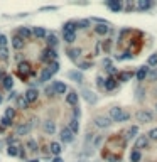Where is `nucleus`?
Listing matches in <instances>:
<instances>
[{"mask_svg": "<svg viewBox=\"0 0 157 162\" xmlns=\"http://www.w3.org/2000/svg\"><path fill=\"white\" fill-rule=\"evenodd\" d=\"M106 7H108V9H112L113 12H120V10L123 9V5H122V2H120V0H108V2H106Z\"/></svg>", "mask_w": 157, "mask_h": 162, "instance_id": "dca6fc26", "label": "nucleus"}, {"mask_svg": "<svg viewBox=\"0 0 157 162\" xmlns=\"http://www.w3.org/2000/svg\"><path fill=\"white\" fill-rule=\"evenodd\" d=\"M12 46H14V49L20 51V49H22L24 46H26V41H24V39L20 37L19 34H17V35H14V37H12Z\"/></svg>", "mask_w": 157, "mask_h": 162, "instance_id": "ddd939ff", "label": "nucleus"}, {"mask_svg": "<svg viewBox=\"0 0 157 162\" xmlns=\"http://www.w3.org/2000/svg\"><path fill=\"white\" fill-rule=\"evenodd\" d=\"M140 159H142L140 150H132V152H130V160L132 162H140Z\"/></svg>", "mask_w": 157, "mask_h": 162, "instance_id": "f704fd0d", "label": "nucleus"}, {"mask_svg": "<svg viewBox=\"0 0 157 162\" xmlns=\"http://www.w3.org/2000/svg\"><path fill=\"white\" fill-rule=\"evenodd\" d=\"M147 66H152V68H155V66H157V52H155V54H151V56H149V59H147Z\"/></svg>", "mask_w": 157, "mask_h": 162, "instance_id": "c9c22d12", "label": "nucleus"}, {"mask_svg": "<svg viewBox=\"0 0 157 162\" xmlns=\"http://www.w3.org/2000/svg\"><path fill=\"white\" fill-rule=\"evenodd\" d=\"M76 26H78V29H88V27H90V20H88V19H85V20H78Z\"/></svg>", "mask_w": 157, "mask_h": 162, "instance_id": "58836bf2", "label": "nucleus"}, {"mask_svg": "<svg viewBox=\"0 0 157 162\" xmlns=\"http://www.w3.org/2000/svg\"><path fill=\"white\" fill-rule=\"evenodd\" d=\"M19 73H20V76L22 78H26L27 74L31 73V64L26 63V61H22V63L19 64Z\"/></svg>", "mask_w": 157, "mask_h": 162, "instance_id": "412c9836", "label": "nucleus"}, {"mask_svg": "<svg viewBox=\"0 0 157 162\" xmlns=\"http://www.w3.org/2000/svg\"><path fill=\"white\" fill-rule=\"evenodd\" d=\"M137 137H138V125H132V127L127 130V140L137 139Z\"/></svg>", "mask_w": 157, "mask_h": 162, "instance_id": "a878e982", "label": "nucleus"}, {"mask_svg": "<svg viewBox=\"0 0 157 162\" xmlns=\"http://www.w3.org/2000/svg\"><path fill=\"white\" fill-rule=\"evenodd\" d=\"M117 85H118V81H117V78H108V80L105 81V89H108V91H113V89L117 88Z\"/></svg>", "mask_w": 157, "mask_h": 162, "instance_id": "bb28decb", "label": "nucleus"}, {"mask_svg": "<svg viewBox=\"0 0 157 162\" xmlns=\"http://www.w3.org/2000/svg\"><path fill=\"white\" fill-rule=\"evenodd\" d=\"M56 57H58V52H56V49H52V48H46L44 51H42V56H41V59L44 61V63H54L56 61Z\"/></svg>", "mask_w": 157, "mask_h": 162, "instance_id": "7ed1b4c3", "label": "nucleus"}, {"mask_svg": "<svg viewBox=\"0 0 157 162\" xmlns=\"http://www.w3.org/2000/svg\"><path fill=\"white\" fill-rule=\"evenodd\" d=\"M42 130H44V134H48V135H54V132H56V122H52L51 118L44 120V122H42Z\"/></svg>", "mask_w": 157, "mask_h": 162, "instance_id": "423d86ee", "label": "nucleus"}, {"mask_svg": "<svg viewBox=\"0 0 157 162\" xmlns=\"http://www.w3.org/2000/svg\"><path fill=\"white\" fill-rule=\"evenodd\" d=\"M123 9H125L127 12L137 10V2H134V0H127V2H125V5H123Z\"/></svg>", "mask_w": 157, "mask_h": 162, "instance_id": "473e14b6", "label": "nucleus"}, {"mask_svg": "<svg viewBox=\"0 0 157 162\" xmlns=\"http://www.w3.org/2000/svg\"><path fill=\"white\" fill-rule=\"evenodd\" d=\"M105 81H106V80H103L101 76L96 78V85H98V88H105Z\"/></svg>", "mask_w": 157, "mask_h": 162, "instance_id": "a18cd8bd", "label": "nucleus"}, {"mask_svg": "<svg viewBox=\"0 0 157 162\" xmlns=\"http://www.w3.org/2000/svg\"><path fill=\"white\" fill-rule=\"evenodd\" d=\"M52 162H64L61 157H54V159H52Z\"/></svg>", "mask_w": 157, "mask_h": 162, "instance_id": "603ef678", "label": "nucleus"}, {"mask_svg": "<svg viewBox=\"0 0 157 162\" xmlns=\"http://www.w3.org/2000/svg\"><path fill=\"white\" fill-rule=\"evenodd\" d=\"M149 80L151 81H157V68H152V71H149Z\"/></svg>", "mask_w": 157, "mask_h": 162, "instance_id": "79ce46f5", "label": "nucleus"}, {"mask_svg": "<svg viewBox=\"0 0 157 162\" xmlns=\"http://www.w3.org/2000/svg\"><path fill=\"white\" fill-rule=\"evenodd\" d=\"M27 147H29V150H32V152H35V150H37V142L31 139L29 142H27Z\"/></svg>", "mask_w": 157, "mask_h": 162, "instance_id": "37998d69", "label": "nucleus"}, {"mask_svg": "<svg viewBox=\"0 0 157 162\" xmlns=\"http://www.w3.org/2000/svg\"><path fill=\"white\" fill-rule=\"evenodd\" d=\"M78 117H80V108H74V118H78Z\"/></svg>", "mask_w": 157, "mask_h": 162, "instance_id": "3c124183", "label": "nucleus"}, {"mask_svg": "<svg viewBox=\"0 0 157 162\" xmlns=\"http://www.w3.org/2000/svg\"><path fill=\"white\" fill-rule=\"evenodd\" d=\"M59 139H61V142H64V143H71L74 140V134L68 127H64L61 130V134H59Z\"/></svg>", "mask_w": 157, "mask_h": 162, "instance_id": "6e6552de", "label": "nucleus"}, {"mask_svg": "<svg viewBox=\"0 0 157 162\" xmlns=\"http://www.w3.org/2000/svg\"><path fill=\"white\" fill-rule=\"evenodd\" d=\"M32 34H34V37H37V39L48 37V32H46L44 27H32Z\"/></svg>", "mask_w": 157, "mask_h": 162, "instance_id": "b1692460", "label": "nucleus"}, {"mask_svg": "<svg viewBox=\"0 0 157 162\" xmlns=\"http://www.w3.org/2000/svg\"><path fill=\"white\" fill-rule=\"evenodd\" d=\"M81 56V49L80 48H69L68 49V57L71 61H78V57Z\"/></svg>", "mask_w": 157, "mask_h": 162, "instance_id": "aec40b11", "label": "nucleus"}, {"mask_svg": "<svg viewBox=\"0 0 157 162\" xmlns=\"http://www.w3.org/2000/svg\"><path fill=\"white\" fill-rule=\"evenodd\" d=\"M58 46V37L54 34H48V48H52L54 49Z\"/></svg>", "mask_w": 157, "mask_h": 162, "instance_id": "7c9ffc66", "label": "nucleus"}, {"mask_svg": "<svg viewBox=\"0 0 157 162\" xmlns=\"http://www.w3.org/2000/svg\"><path fill=\"white\" fill-rule=\"evenodd\" d=\"M83 98L86 100L90 105H95V103L98 102V95H95L91 89H83Z\"/></svg>", "mask_w": 157, "mask_h": 162, "instance_id": "9b49d317", "label": "nucleus"}, {"mask_svg": "<svg viewBox=\"0 0 157 162\" xmlns=\"http://www.w3.org/2000/svg\"><path fill=\"white\" fill-rule=\"evenodd\" d=\"M149 145V137L147 135H138L135 139V150H142V149H147Z\"/></svg>", "mask_w": 157, "mask_h": 162, "instance_id": "1a4fd4ad", "label": "nucleus"}, {"mask_svg": "<svg viewBox=\"0 0 157 162\" xmlns=\"http://www.w3.org/2000/svg\"><path fill=\"white\" fill-rule=\"evenodd\" d=\"M19 35L26 41V39H31L34 34H32V29L31 27H19Z\"/></svg>", "mask_w": 157, "mask_h": 162, "instance_id": "393cba45", "label": "nucleus"}, {"mask_svg": "<svg viewBox=\"0 0 157 162\" xmlns=\"http://www.w3.org/2000/svg\"><path fill=\"white\" fill-rule=\"evenodd\" d=\"M15 103H17V108H20V110H26V108H29V102L26 100V96L24 95H19L15 98Z\"/></svg>", "mask_w": 157, "mask_h": 162, "instance_id": "5701e85b", "label": "nucleus"}, {"mask_svg": "<svg viewBox=\"0 0 157 162\" xmlns=\"http://www.w3.org/2000/svg\"><path fill=\"white\" fill-rule=\"evenodd\" d=\"M49 150H51V154L54 157H59V154L63 152V147L59 142H51V145H49Z\"/></svg>", "mask_w": 157, "mask_h": 162, "instance_id": "6ab92c4d", "label": "nucleus"}, {"mask_svg": "<svg viewBox=\"0 0 157 162\" xmlns=\"http://www.w3.org/2000/svg\"><path fill=\"white\" fill-rule=\"evenodd\" d=\"M135 120L138 122V123L145 125V123H151L152 120H154V113L149 110H138L137 113H135Z\"/></svg>", "mask_w": 157, "mask_h": 162, "instance_id": "f03ea898", "label": "nucleus"}, {"mask_svg": "<svg viewBox=\"0 0 157 162\" xmlns=\"http://www.w3.org/2000/svg\"><path fill=\"white\" fill-rule=\"evenodd\" d=\"M0 103H2V95H0Z\"/></svg>", "mask_w": 157, "mask_h": 162, "instance_id": "5fc2aeb1", "label": "nucleus"}, {"mask_svg": "<svg viewBox=\"0 0 157 162\" xmlns=\"http://www.w3.org/2000/svg\"><path fill=\"white\" fill-rule=\"evenodd\" d=\"M54 91L56 95H68V86L63 81H56L54 83Z\"/></svg>", "mask_w": 157, "mask_h": 162, "instance_id": "f3484780", "label": "nucleus"}, {"mask_svg": "<svg viewBox=\"0 0 157 162\" xmlns=\"http://www.w3.org/2000/svg\"><path fill=\"white\" fill-rule=\"evenodd\" d=\"M68 78H71V80L76 81V83H83V73H81V71H76V69L69 71V73H68Z\"/></svg>", "mask_w": 157, "mask_h": 162, "instance_id": "4be33fe9", "label": "nucleus"}, {"mask_svg": "<svg viewBox=\"0 0 157 162\" xmlns=\"http://www.w3.org/2000/svg\"><path fill=\"white\" fill-rule=\"evenodd\" d=\"M58 71H59V63H58V61H54V63H51L48 68H44V71L41 73V78H39V83L49 81L56 73H58Z\"/></svg>", "mask_w": 157, "mask_h": 162, "instance_id": "f257e3e1", "label": "nucleus"}, {"mask_svg": "<svg viewBox=\"0 0 157 162\" xmlns=\"http://www.w3.org/2000/svg\"><path fill=\"white\" fill-rule=\"evenodd\" d=\"M90 66H91L90 63H81V64H80V69H88Z\"/></svg>", "mask_w": 157, "mask_h": 162, "instance_id": "09e8293b", "label": "nucleus"}, {"mask_svg": "<svg viewBox=\"0 0 157 162\" xmlns=\"http://www.w3.org/2000/svg\"><path fill=\"white\" fill-rule=\"evenodd\" d=\"M29 162H39V160H37V159H31Z\"/></svg>", "mask_w": 157, "mask_h": 162, "instance_id": "864d4df0", "label": "nucleus"}, {"mask_svg": "<svg viewBox=\"0 0 157 162\" xmlns=\"http://www.w3.org/2000/svg\"><path fill=\"white\" fill-rule=\"evenodd\" d=\"M63 37L68 44H73L76 41V32H63Z\"/></svg>", "mask_w": 157, "mask_h": 162, "instance_id": "c85d7f7f", "label": "nucleus"}, {"mask_svg": "<svg viewBox=\"0 0 157 162\" xmlns=\"http://www.w3.org/2000/svg\"><path fill=\"white\" fill-rule=\"evenodd\" d=\"M147 137H149V140H154V142H157V127L152 128V130L147 134Z\"/></svg>", "mask_w": 157, "mask_h": 162, "instance_id": "a19ab883", "label": "nucleus"}, {"mask_svg": "<svg viewBox=\"0 0 157 162\" xmlns=\"http://www.w3.org/2000/svg\"><path fill=\"white\" fill-rule=\"evenodd\" d=\"M0 61H9V48H0Z\"/></svg>", "mask_w": 157, "mask_h": 162, "instance_id": "e433bc0d", "label": "nucleus"}, {"mask_svg": "<svg viewBox=\"0 0 157 162\" xmlns=\"http://www.w3.org/2000/svg\"><path fill=\"white\" fill-rule=\"evenodd\" d=\"M5 78H7L5 71H2V69H0V81H3V80H5Z\"/></svg>", "mask_w": 157, "mask_h": 162, "instance_id": "8fccbe9b", "label": "nucleus"}, {"mask_svg": "<svg viewBox=\"0 0 157 162\" xmlns=\"http://www.w3.org/2000/svg\"><path fill=\"white\" fill-rule=\"evenodd\" d=\"M24 96H26V100H27L29 103H34L35 100L39 98V91H37L35 88H29L26 93H24Z\"/></svg>", "mask_w": 157, "mask_h": 162, "instance_id": "f8f14e48", "label": "nucleus"}, {"mask_svg": "<svg viewBox=\"0 0 157 162\" xmlns=\"http://www.w3.org/2000/svg\"><path fill=\"white\" fill-rule=\"evenodd\" d=\"M68 128H69L71 132H73L74 135L80 132V122H78V118H71V122H69V125H68Z\"/></svg>", "mask_w": 157, "mask_h": 162, "instance_id": "cd10ccee", "label": "nucleus"}, {"mask_svg": "<svg viewBox=\"0 0 157 162\" xmlns=\"http://www.w3.org/2000/svg\"><path fill=\"white\" fill-rule=\"evenodd\" d=\"M3 117H5L7 120H10V122H12V120H14V117H15V108L9 106V108L5 110V113H3Z\"/></svg>", "mask_w": 157, "mask_h": 162, "instance_id": "72a5a7b5", "label": "nucleus"}, {"mask_svg": "<svg viewBox=\"0 0 157 162\" xmlns=\"http://www.w3.org/2000/svg\"><path fill=\"white\" fill-rule=\"evenodd\" d=\"M123 113H125V111H123L122 106H112V108H110V111H108V117L112 118L113 122H118L120 118H122Z\"/></svg>", "mask_w": 157, "mask_h": 162, "instance_id": "0eeeda50", "label": "nucleus"}, {"mask_svg": "<svg viewBox=\"0 0 157 162\" xmlns=\"http://www.w3.org/2000/svg\"><path fill=\"white\" fill-rule=\"evenodd\" d=\"M95 32L98 35H106L110 32V26H108V22L106 24H96L95 26Z\"/></svg>", "mask_w": 157, "mask_h": 162, "instance_id": "4468645a", "label": "nucleus"}, {"mask_svg": "<svg viewBox=\"0 0 157 162\" xmlns=\"http://www.w3.org/2000/svg\"><path fill=\"white\" fill-rule=\"evenodd\" d=\"M2 85H3V88H5L7 91H10V89L14 88V80H12V76H9V74H7V78L2 81Z\"/></svg>", "mask_w": 157, "mask_h": 162, "instance_id": "c756f323", "label": "nucleus"}, {"mask_svg": "<svg viewBox=\"0 0 157 162\" xmlns=\"http://www.w3.org/2000/svg\"><path fill=\"white\" fill-rule=\"evenodd\" d=\"M112 123H113V120L110 117L100 115V117L95 118V127H98V128H108V127H112Z\"/></svg>", "mask_w": 157, "mask_h": 162, "instance_id": "39448f33", "label": "nucleus"}, {"mask_svg": "<svg viewBox=\"0 0 157 162\" xmlns=\"http://www.w3.org/2000/svg\"><path fill=\"white\" fill-rule=\"evenodd\" d=\"M76 22H66L64 24V27H63V32H76Z\"/></svg>", "mask_w": 157, "mask_h": 162, "instance_id": "2f4dec72", "label": "nucleus"}, {"mask_svg": "<svg viewBox=\"0 0 157 162\" xmlns=\"http://www.w3.org/2000/svg\"><path fill=\"white\" fill-rule=\"evenodd\" d=\"M46 95H48V96L56 95V91H54V85H52V86H48V88H46Z\"/></svg>", "mask_w": 157, "mask_h": 162, "instance_id": "c03bdc74", "label": "nucleus"}, {"mask_svg": "<svg viewBox=\"0 0 157 162\" xmlns=\"http://www.w3.org/2000/svg\"><path fill=\"white\" fill-rule=\"evenodd\" d=\"M151 7H152V0H137V10L138 12L149 10Z\"/></svg>", "mask_w": 157, "mask_h": 162, "instance_id": "a211bd4d", "label": "nucleus"}, {"mask_svg": "<svg viewBox=\"0 0 157 162\" xmlns=\"http://www.w3.org/2000/svg\"><path fill=\"white\" fill-rule=\"evenodd\" d=\"M128 118H130V113H128V111H125V113L122 115V118H120L118 120V123H123V122H127Z\"/></svg>", "mask_w": 157, "mask_h": 162, "instance_id": "49530a36", "label": "nucleus"}, {"mask_svg": "<svg viewBox=\"0 0 157 162\" xmlns=\"http://www.w3.org/2000/svg\"><path fill=\"white\" fill-rule=\"evenodd\" d=\"M132 76H134V73L127 71V73H120V74H118V80H120V81H128Z\"/></svg>", "mask_w": 157, "mask_h": 162, "instance_id": "4c0bfd02", "label": "nucleus"}, {"mask_svg": "<svg viewBox=\"0 0 157 162\" xmlns=\"http://www.w3.org/2000/svg\"><path fill=\"white\" fill-rule=\"evenodd\" d=\"M154 108H155V111H157V103H155V106H154Z\"/></svg>", "mask_w": 157, "mask_h": 162, "instance_id": "6e6d98bb", "label": "nucleus"}, {"mask_svg": "<svg viewBox=\"0 0 157 162\" xmlns=\"http://www.w3.org/2000/svg\"><path fill=\"white\" fill-rule=\"evenodd\" d=\"M78 100H80V95H78L76 91H68V95H66V103L68 105L76 108L78 106Z\"/></svg>", "mask_w": 157, "mask_h": 162, "instance_id": "9d476101", "label": "nucleus"}, {"mask_svg": "<svg viewBox=\"0 0 157 162\" xmlns=\"http://www.w3.org/2000/svg\"><path fill=\"white\" fill-rule=\"evenodd\" d=\"M101 142H103V135H95V139H93V142H91V145L96 149V147H100V143H101Z\"/></svg>", "mask_w": 157, "mask_h": 162, "instance_id": "ea45409f", "label": "nucleus"}, {"mask_svg": "<svg viewBox=\"0 0 157 162\" xmlns=\"http://www.w3.org/2000/svg\"><path fill=\"white\" fill-rule=\"evenodd\" d=\"M103 49H105V52L110 51V41H103Z\"/></svg>", "mask_w": 157, "mask_h": 162, "instance_id": "de8ad7c7", "label": "nucleus"}, {"mask_svg": "<svg viewBox=\"0 0 157 162\" xmlns=\"http://www.w3.org/2000/svg\"><path fill=\"white\" fill-rule=\"evenodd\" d=\"M147 76H149V66L138 68V71L135 73V78H137V81H144Z\"/></svg>", "mask_w": 157, "mask_h": 162, "instance_id": "2eb2a0df", "label": "nucleus"}, {"mask_svg": "<svg viewBox=\"0 0 157 162\" xmlns=\"http://www.w3.org/2000/svg\"><path fill=\"white\" fill-rule=\"evenodd\" d=\"M34 122L35 120H31V122H26V123H20L19 127L15 128V135L17 137H22V135H27L29 132L32 130V127H34Z\"/></svg>", "mask_w": 157, "mask_h": 162, "instance_id": "20e7f679", "label": "nucleus"}]
</instances>
